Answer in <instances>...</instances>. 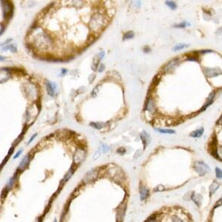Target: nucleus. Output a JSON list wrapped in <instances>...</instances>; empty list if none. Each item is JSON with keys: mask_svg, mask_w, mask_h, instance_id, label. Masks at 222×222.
Instances as JSON below:
<instances>
[{"mask_svg": "<svg viewBox=\"0 0 222 222\" xmlns=\"http://www.w3.org/2000/svg\"><path fill=\"white\" fill-rule=\"evenodd\" d=\"M105 23L106 21L104 16L100 14H96L92 16L89 25L91 30L97 33L102 30V27L105 25Z\"/></svg>", "mask_w": 222, "mask_h": 222, "instance_id": "nucleus-1", "label": "nucleus"}, {"mask_svg": "<svg viewBox=\"0 0 222 222\" xmlns=\"http://www.w3.org/2000/svg\"><path fill=\"white\" fill-rule=\"evenodd\" d=\"M87 152L83 147H79L76 151L74 156V165H78L83 162L86 157Z\"/></svg>", "mask_w": 222, "mask_h": 222, "instance_id": "nucleus-2", "label": "nucleus"}, {"mask_svg": "<svg viewBox=\"0 0 222 222\" xmlns=\"http://www.w3.org/2000/svg\"><path fill=\"white\" fill-rule=\"evenodd\" d=\"M217 144H218V141H217V138L215 135H214V137L212 139L211 142L209 143V146H208V151L210 152V153L213 156L214 158L217 159H220L219 158V155L218 154V147H217Z\"/></svg>", "mask_w": 222, "mask_h": 222, "instance_id": "nucleus-3", "label": "nucleus"}, {"mask_svg": "<svg viewBox=\"0 0 222 222\" xmlns=\"http://www.w3.org/2000/svg\"><path fill=\"white\" fill-rule=\"evenodd\" d=\"M194 167H195V171L201 175H204V174H206L210 170V168H209L208 166L206 164H204V162H195V164H194Z\"/></svg>", "mask_w": 222, "mask_h": 222, "instance_id": "nucleus-4", "label": "nucleus"}, {"mask_svg": "<svg viewBox=\"0 0 222 222\" xmlns=\"http://www.w3.org/2000/svg\"><path fill=\"white\" fill-rule=\"evenodd\" d=\"M30 159H31V158H30V154H27L25 156H24V158L22 159V161H21L19 164L18 167H17V171L19 173L25 171L27 168L29 164H30Z\"/></svg>", "mask_w": 222, "mask_h": 222, "instance_id": "nucleus-5", "label": "nucleus"}, {"mask_svg": "<svg viewBox=\"0 0 222 222\" xmlns=\"http://www.w3.org/2000/svg\"><path fill=\"white\" fill-rule=\"evenodd\" d=\"M17 181H18V176H17L16 174H14L6 182L5 186V191L6 192H10L11 190H13L14 187L16 186V184Z\"/></svg>", "mask_w": 222, "mask_h": 222, "instance_id": "nucleus-6", "label": "nucleus"}, {"mask_svg": "<svg viewBox=\"0 0 222 222\" xmlns=\"http://www.w3.org/2000/svg\"><path fill=\"white\" fill-rule=\"evenodd\" d=\"M179 62H180L179 58H174V59H173L172 61H170V62H169L168 64L166 65L165 68H164L165 72H167V73H171V72H173V70H175V67L179 65Z\"/></svg>", "mask_w": 222, "mask_h": 222, "instance_id": "nucleus-7", "label": "nucleus"}, {"mask_svg": "<svg viewBox=\"0 0 222 222\" xmlns=\"http://www.w3.org/2000/svg\"><path fill=\"white\" fill-rule=\"evenodd\" d=\"M97 175H98V172H97L96 170H95V169L92 170L86 174V175L83 179V181L85 182V183L92 181L95 180L96 178L97 177Z\"/></svg>", "mask_w": 222, "mask_h": 222, "instance_id": "nucleus-8", "label": "nucleus"}, {"mask_svg": "<svg viewBox=\"0 0 222 222\" xmlns=\"http://www.w3.org/2000/svg\"><path fill=\"white\" fill-rule=\"evenodd\" d=\"M204 73L207 77H215L220 75L221 72V70H219V69L206 68L204 70Z\"/></svg>", "mask_w": 222, "mask_h": 222, "instance_id": "nucleus-9", "label": "nucleus"}, {"mask_svg": "<svg viewBox=\"0 0 222 222\" xmlns=\"http://www.w3.org/2000/svg\"><path fill=\"white\" fill-rule=\"evenodd\" d=\"M141 139H142V142H143L144 144V148L145 149L146 147L147 146V144H149V142H150V141H151L150 135H147V133L145 131H143V132L141 133Z\"/></svg>", "mask_w": 222, "mask_h": 222, "instance_id": "nucleus-10", "label": "nucleus"}, {"mask_svg": "<svg viewBox=\"0 0 222 222\" xmlns=\"http://www.w3.org/2000/svg\"><path fill=\"white\" fill-rule=\"evenodd\" d=\"M189 56H187V60L188 61H195V62H199V52L194 51L192 53H188Z\"/></svg>", "mask_w": 222, "mask_h": 222, "instance_id": "nucleus-11", "label": "nucleus"}, {"mask_svg": "<svg viewBox=\"0 0 222 222\" xmlns=\"http://www.w3.org/2000/svg\"><path fill=\"white\" fill-rule=\"evenodd\" d=\"M204 128L201 127V128L195 130V131L191 133L190 134V136L192 137V138H199V137H201L202 135H203V133H204Z\"/></svg>", "mask_w": 222, "mask_h": 222, "instance_id": "nucleus-12", "label": "nucleus"}, {"mask_svg": "<svg viewBox=\"0 0 222 222\" xmlns=\"http://www.w3.org/2000/svg\"><path fill=\"white\" fill-rule=\"evenodd\" d=\"M149 194V190L144 187H141L140 188V197L141 200H144L147 197Z\"/></svg>", "mask_w": 222, "mask_h": 222, "instance_id": "nucleus-13", "label": "nucleus"}, {"mask_svg": "<svg viewBox=\"0 0 222 222\" xmlns=\"http://www.w3.org/2000/svg\"><path fill=\"white\" fill-rule=\"evenodd\" d=\"M74 171H75V169L74 168V167H72L71 168H70V170H69L68 172H67V173L65 174V177H64L63 180H62V181H63V182L67 181H68L69 179H70V178H71V176H72V175H73V174H74Z\"/></svg>", "mask_w": 222, "mask_h": 222, "instance_id": "nucleus-14", "label": "nucleus"}, {"mask_svg": "<svg viewBox=\"0 0 222 222\" xmlns=\"http://www.w3.org/2000/svg\"><path fill=\"white\" fill-rule=\"evenodd\" d=\"M47 93H48V94L50 96H54L55 90H54V87H53V84H52L51 82H49V81L47 82Z\"/></svg>", "mask_w": 222, "mask_h": 222, "instance_id": "nucleus-15", "label": "nucleus"}, {"mask_svg": "<svg viewBox=\"0 0 222 222\" xmlns=\"http://www.w3.org/2000/svg\"><path fill=\"white\" fill-rule=\"evenodd\" d=\"M156 131L158 132L161 133H167V134H172V133H175V131L173 130H170V129H159V128H156L155 129Z\"/></svg>", "mask_w": 222, "mask_h": 222, "instance_id": "nucleus-16", "label": "nucleus"}, {"mask_svg": "<svg viewBox=\"0 0 222 222\" xmlns=\"http://www.w3.org/2000/svg\"><path fill=\"white\" fill-rule=\"evenodd\" d=\"M187 47H188V45H186V44H177V45H175V47L173 48V51H176V50H181V49H184Z\"/></svg>", "mask_w": 222, "mask_h": 222, "instance_id": "nucleus-17", "label": "nucleus"}, {"mask_svg": "<svg viewBox=\"0 0 222 222\" xmlns=\"http://www.w3.org/2000/svg\"><path fill=\"white\" fill-rule=\"evenodd\" d=\"M104 124H105L104 123H96V122H91V123L90 124V126H92L93 127H94V128L96 129H98V130L102 128V127L104 126Z\"/></svg>", "mask_w": 222, "mask_h": 222, "instance_id": "nucleus-18", "label": "nucleus"}, {"mask_svg": "<svg viewBox=\"0 0 222 222\" xmlns=\"http://www.w3.org/2000/svg\"><path fill=\"white\" fill-rule=\"evenodd\" d=\"M165 3L166 5H167L170 8L172 9V10H175V9H176V8H177V5H176V3H175V2H173V1H166Z\"/></svg>", "mask_w": 222, "mask_h": 222, "instance_id": "nucleus-19", "label": "nucleus"}, {"mask_svg": "<svg viewBox=\"0 0 222 222\" xmlns=\"http://www.w3.org/2000/svg\"><path fill=\"white\" fill-rule=\"evenodd\" d=\"M134 37V32L133 31H128L124 34L123 39H130Z\"/></svg>", "mask_w": 222, "mask_h": 222, "instance_id": "nucleus-20", "label": "nucleus"}, {"mask_svg": "<svg viewBox=\"0 0 222 222\" xmlns=\"http://www.w3.org/2000/svg\"><path fill=\"white\" fill-rule=\"evenodd\" d=\"M99 61H100V58H99V57H98L96 56H95V58H94L93 59V70H96L97 67H98V65H99Z\"/></svg>", "mask_w": 222, "mask_h": 222, "instance_id": "nucleus-21", "label": "nucleus"}, {"mask_svg": "<svg viewBox=\"0 0 222 222\" xmlns=\"http://www.w3.org/2000/svg\"><path fill=\"white\" fill-rule=\"evenodd\" d=\"M187 25H190V24L187 23L186 22H183L180 24H177V25H174V27H178V28H184Z\"/></svg>", "mask_w": 222, "mask_h": 222, "instance_id": "nucleus-22", "label": "nucleus"}, {"mask_svg": "<svg viewBox=\"0 0 222 222\" xmlns=\"http://www.w3.org/2000/svg\"><path fill=\"white\" fill-rule=\"evenodd\" d=\"M8 49H10V50H11V52H16V47L15 45H8V46H7V47H3V50H8Z\"/></svg>", "mask_w": 222, "mask_h": 222, "instance_id": "nucleus-23", "label": "nucleus"}, {"mask_svg": "<svg viewBox=\"0 0 222 222\" xmlns=\"http://www.w3.org/2000/svg\"><path fill=\"white\" fill-rule=\"evenodd\" d=\"M215 173H216V176H217L218 179H221L222 173L221 170V169L219 168V167H216V168H215Z\"/></svg>", "mask_w": 222, "mask_h": 222, "instance_id": "nucleus-24", "label": "nucleus"}, {"mask_svg": "<svg viewBox=\"0 0 222 222\" xmlns=\"http://www.w3.org/2000/svg\"><path fill=\"white\" fill-rule=\"evenodd\" d=\"M22 152H23V150H22V149H20V150H19V151L16 152V153L15 155H14V158H13V159H14V160H15V159H18L19 157H20V155L22 154Z\"/></svg>", "mask_w": 222, "mask_h": 222, "instance_id": "nucleus-25", "label": "nucleus"}, {"mask_svg": "<svg viewBox=\"0 0 222 222\" xmlns=\"http://www.w3.org/2000/svg\"><path fill=\"white\" fill-rule=\"evenodd\" d=\"M157 221V217L155 215H153L151 217L149 218L145 222H156Z\"/></svg>", "mask_w": 222, "mask_h": 222, "instance_id": "nucleus-26", "label": "nucleus"}, {"mask_svg": "<svg viewBox=\"0 0 222 222\" xmlns=\"http://www.w3.org/2000/svg\"><path fill=\"white\" fill-rule=\"evenodd\" d=\"M126 152V150L124 147H120V148H119L118 150H117V153L119 154H121V155H124V154Z\"/></svg>", "mask_w": 222, "mask_h": 222, "instance_id": "nucleus-27", "label": "nucleus"}, {"mask_svg": "<svg viewBox=\"0 0 222 222\" xmlns=\"http://www.w3.org/2000/svg\"><path fill=\"white\" fill-rule=\"evenodd\" d=\"M36 136H37V133H35V134H34V135H32L31 138H30V139H29L28 142H27V144H30L31 143V142L34 140V139H35V138H36Z\"/></svg>", "mask_w": 222, "mask_h": 222, "instance_id": "nucleus-28", "label": "nucleus"}, {"mask_svg": "<svg viewBox=\"0 0 222 222\" xmlns=\"http://www.w3.org/2000/svg\"><path fill=\"white\" fill-rule=\"evenodd\" d=\"M173 222H182V221L179 218L173 217Z\"/></svg>", "mask_w": 222, "mask_h": 222, "instance_id": "nucleus-29", "label": "nucleus"}, {"mask_svg": "<svg viewBox=\"0 0 222 222\" xmlns=\"http://www.w3.org/2000/svg\"><path fill=\"white\" fill-rule=\"evenodd\" d=\"M104 70V65L103 64H101L100 67H99V72H102Z\"/></svg>", "mask_w": 222, "mask_h": 222, "instance_id": "nucleus-30", "label": "nucleus"}, {"mask_svg": "<svg viewBox=\"0 0 222 222\" xmlns=\"http://www.w3.org/2000/svg\"><path fill=\"white\" fill-rule=\"evenodd\" d=\"M144 51L145 52V53H147V52L151 51V48L148 47V46H145V47H144Z\"/></svg>", "mask_w": 222, "mask_h": 222, "instance_id": "nucleus-31", "label": "nucleus"}, {"mask_svg": "<svg viewBox=\"0 0 222 222\" xmlns=\"http://www.w3.org/2000/svg\"><path fill=\"white\" fill-rule=\"evenodd\" d=\"M34 222H42V219H41V218H36L35 220V221Z\"/></svg>", "mask_w": 222, "mask_h": 222, "instance_id": "nucleus-32", "label": "nucleus"}, {"mask_svg": "<svg viewBox=\"0 0 222 222\" xmlns=\"http://www.w3.org/2000/svg\"><path fill=\"white\" fill-rule=\"evenodd\" d=\"M62 74H66V72H67V70H65V69H62Z\"/></svg>", "mask_w": 222, "mask_h": 222, "instance_id": "nucleus-33", "label": "nucleus"}, {"mask_svg": "<svg viewBox=\"0 0 222 222\" xmlns=\"http://www.w3.org/2000/svg\"><path fill=\"white\" fill-rule=\"evenodd\" d=\"M4 59H5V58H4V57L0 56V61H2V60H4Z\"/></svg>", "mask_w": 222, "mask_h": 222, "instance_id": "nucleus-34", "label": "nucleus"}, {"mask_svg": "<svg viewBox=\"0 0 222 222\" xmlns=\"http://www.w3.org/2000/svg\"><path fill=\"white\" fill-rule=\"evenodd\" d=\"M54 222H57V219H56V218H55V219H54Z\"/></svg>", "mask_w": 222, "mask_h": 222, "instance_id": "nucleus-35", "label": "nucleus"}]
</instances>
